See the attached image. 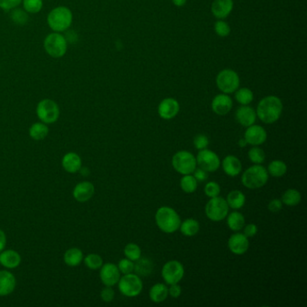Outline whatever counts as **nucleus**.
<instances>
[{"label": "nucleus", "instance_id": "nucleus-1", "mask_svg": "<svg viewBox=\"0 0 307 307\" xmlns=\"http://www.w3.org/2000/svg\"><path fill=\"white\" fill-rule=\"evenodd\" d=\"M283 103L276 96H268L258 102L256 114L258 119L267 125L274 124L280 118Z\"/></svg>", "mask_w": 307, "mask_h": 307}, {"label": "nucleus", "instance_id": "nucleus-2", "mask_svg": "<svg viewBox=\"0 0 307 307\" xmlns=\"http://www.w3.org/2000/svg\"><path fill=\"white\" fill-rule=\"evenodd\" d=\"M155 222L160 231L165 233H174L179 230L181 219L174 209L170 206H161L156 212Z\"/></svg>", "mask_w": 307, "mask_h": 307}, {"label": "nucleus", "instance_id": "nucleus-3", "mask_svg": "<svg viewBox=\"0 0 307 307\" xmlns=\"http://www.w3.org/2000/svg\"><path fill=\"white\" fill-rule=\"evenodd\" d=\"M269 173L262 164H255L243 172L242 182L249 190H258L269 181Z\"/></svg>", "mask_w": 307, "mask_h": 307}, {"label": "nucleus", "instance_id": "nucleus-4", "mask_svg": "<svg viewBox=\"0 0 307 307\" xmlns=\"http://www.w3.org/2000/svg\"><path fill=\"white\" fill-rule=\"evenodd\" d=\"M73 15L70 9L66 7L53 8L47 16V23L50 28L56 33H62L72 26Z\"/></svg>", "mask_w": 307, "mask_h": 307}, {"label": "nucleus", "instance_id": "nucleus-5", "mask_svg": "<svg viewBox=\"0 0 307 307\" xmlns=\"http://www.w3.org/2000/svg\"><path fill=\"white\" fill-rule=\"evenodd\" d=\"M43 47L46 53L53 58H61L64 56L68 49L67 40L61 33H52L44 39Z\"/></svg>", "mask_w": 307, "mask_h": 307}, {"label": "nucleus", "instance_id": "nucleus-6", "mask_svg": "<svg viewBox=\"0 0 307 307\" xmlns=\"http://www.w3.org/2000/svg\"><path fill=\"white\" fill-rule=\"evenodd\" d=\"M172 166L175 171L181 175L193 174L197 169L196 157L187 151H179L172 157Z\"/></svg>", "mask_w": 307, "mask_h": 307}, {"label": "nucleus", "instance_id": "nucleus-7", "mask_svg": "<svg viewBox=\"0 0 307 307\" xmlns=\"http://www.w3.org/2000/svg\"><path fill=\"white\" fill-rule=\"evenodd\" d=\"M117 284L120 293L127 297L139 296L144 288L140 277L133 273L125 274L124 277H120Z\"/></svg>", "mask_w": 307, "mask_h": 307}, {"label": "nucleus", "instance_id": "nucleus-8", "mask_svg": "<svg viewBox=\"0 0 307 307\" xmlns=\"http://www.w3.org/2000/svg\"><path fill=\"white\" fill-rule=\"evenodd\" d=\"M205 216L212 222H220L229 214V205L223 197H212L205 205Z\"/></svg>", "mask_w": 307, "mask_h": 307}, {"label": "nucleus", "instance_id": "nucleus-9", "mask_svg": "<svg viewBox=\"0 0 307 307\" xmlns=\"http://www.w3.org/2000/svg\"><path fill=\"white\" fill-rule=\"evenodd\" d=\"M36 114L41 122L46 125L54 124L60 117V107L52 99H42L36 107Z\"/></svg>", "mask_w": 307, "mask_h": 307}, {"label": "nucleus", "instance_id": "nucleus-10", "mask_svg": "<svg viewBox=\"0 0 307 307\" xmlns=\"http://www.w3.org/2000/svg\"><path fill=\"white\" fill-rule=\"evenodd\" d=\"M216 86L224 94H231L239 88L240 77L232 69H224L216 77Z\"/></svg>", "mask_w": 307, "mask_h": 307}, {"label": "nucleus", "instance_id": "nucleus-11", "mask_svg": "<svg viewBox=\"0 0 307 307\" xmlns=\"http://www.w3.org/2000/svg\"><path fill=\"white\" fill-rule=\"evenodd\" d=\"M185 275V269L181 262L170 261L166 262L161 269V276L166 284H178Z\"/></svg>", "mask_w": 307, "mask_h": 307}, {"label": "nucleus", "instance_id": "nucleus-12", "mask_svg": "<svg viewBox=\"0 0 307 307\" xmlns=\"http://www.w3.org/2000/svg\"><path fill=\"white\" fill-rule=\"evenodd\" d=\"M196 159L197 166L206 172H216L221 166L219 156L207 148L199 151Z\"/></svg>", "mask_w": 307, "mask_h": 307}, {"label": "nucleus", "instance_id": "nucleus-13", "mask_svg": "<svg viewBox=\"0 0 307 307\" xmlns=\"http://www.w3.org/2000/svg\"><path fill=\"white\" fill-rule=\"evenodd\" d=\"M99 271L100 280L106 287H114L117 284L118 281L121 277V272L118 269L117 266L114 263H106L103 264Z\"/></svg>", "mask_w": 307, "mask_h": 307}, {"label": "nucleus", "instance_id": "nucleus-14", "mask_svg": "<svg viewBox=\"0 0 307 307\" xmlns=\"http://www.w3.org/2000/svg\"><path fill=\"white\" fill-rule=\"evenodd\" d=\"M179 109H180L179 103L176 99L167 98L159 103L158 106V114L159 117L162 118L164 120H171L178 115Z\"/></svg>", "mask_w": 307, "mask_h": 307}, {"label": "nucleus", "instance_id": "nucleus-15", "mask_svg": "<svg viewBox=\"0 0 307 307\" xmlns=\"http://www.w3.org/2000/svg\"><path fill=\"white\" fill-rule=\"evenodd\" d=\"M268 138V134L266 130L258 125H252L247 127L245 133H244V139L247 144H250L252 146H259L264 144Z\"/></svg>", "mask_w": 307, "mask_h": 307}, {"label": "nucleus", "instance_id": "nucleus-16", "mask_svg": "<svg viewBox=\"0 0 307 307\" xmlns=\"http://www.w3.org/2000/svg\"><path fill=\"white\" fill-rule=\"evenodd\" d=\"M228 248L233 254H244L250 248L249 238H247L243 233H234L229 238Z\"/></svg>", "mask_w": 307, "mask_h": 307}, {"label": "nucleus", "instance_id": "nucleus-17", "mask_svg": "<svg viewBox=\"0 0 307 307\" xmlns=\"http://www.w3.org/2000/svg\"><path fill=\"white\" fill-rule=\"evenodd\" d=\"M94 194H95V186L89 181L78 183L72 192L75 200L80 203L89 201L94 196Z\"/></svg>", "mask_w": 307, "mask_h": 307}, {"label": "nucleus", "instance_id": "nucleus-18", "mask_svg": "<svg viewBox=\"0 0 307 307\" xmlns=\"http://www.w3.org/2000/svg\"><path fill=\"white\" fill-rule=\"evenodd\" d=\"M233 106L231 98L227 94H219L212 99L211 107L214 113L218 115H225L230 113Z\"/></svg>", "mask_w": 307, "mask_h": 307}, {"label": "nucleus", "instance_id": "nucleus-19", "mask_svg": "<svg viewBox=\"0 0 307 307\" xmlns=\"http://www.w3.org/2000/svg\"><path fill=\"white\" fill-rule=\"evenodd\" d=\"M16 279L14 274L8 270H0V296H7L14 292Z\"/></svg>", "mask_w": 307, "mask_h": 307}, {"label": "nucleus", "instance_id": "nucleus-20", "mask_svg": "<svg viewBox=\"0 0 307 307\" xmlns=\"http://www.w3.org/2000/svg\"><path fill=\"white\" fill-rule=\"evenodd\" d=\"M235 117L240 125L244 127H249L250 125H254L257 119V114L252 107L242 106L236 111Z\"/></svg>", "mask_w": 307, "mask_h": 307}, {"label": "nucleus", "instance_id": "nucleus-21", "mask_svg": "<svg viewBox=\"0 0 307 307\" xmlns=\"http://www.w3.org/2000/svg\"><path fill=\"white\" fill-rule=\"evenodd\" d=\"M233 9L232 0H215L211 7L212 15L218 19H224Z\"/></svg>", "mask_w": 307, "mask_h": 307}, {"label": "nucleus", "instance_id": "nucleus-22", "mask_svg": "<svg viewBox=\"0 0 307 307\" xmlns=\"http://www.w3.org/2000/svg\"><path fill=\"white\" fill-rule=\"evenodd\" d=\"M222 168L229 177H237L243 171V164L236 156L228 155L223 159Z\"/></svg>", "mask_w": 307, "mask_h": 307}, {"label": "nucleus", "instance_id": "nucleus-23", "mask_svg": "<svg viewBox=\"0 0 307 307\" xmlns=\"http://www.w3.org/2000/svg\"><path fill=\"white\" fill-rule=\"evenodd\" d=\"M61 165L65 171L73 174L79 172L82 167V159L76 152H68L63 156Z\"/></svg>", "mask_w": 307, "mask_h": 307}, {"label": "nucleus", "instance_id": "nucleus-24", "mask_svg": "<svg viewBox=\"0 0 307 307\" xmlns=\"http://www.w3.org/2000/svg\"><path fill=\"white\" fill-rule=\"evenodd\" d=\"M22 258L17 251L4 250L0 252V264L8 269H14L21 264Z\"/></svg>", "mask_w": 307, "mask_h": 307}, {"label": "nucleus", "instance_id": "nucleus-25", "mask_svg": "<svg viewBox=\"0 0 307 307\" xmlns=\"http://www.w3.org/2000/svg\"><path fill=\"white\" fill-rule=\"evenodd\" d=\"M149 296L153 303H162L169 296V288L163 283H157L152 286Z\"/></svg>", "mask_w": 307, "mask_h": 307}, {"label": "nucleus", "instance_id": "nucleus-26", "mask_svg": "<svg viewBox=\"0 0 307 307\" xmlns=\"http://www.w3.org/2000/svg\"><path fill=\"white\" fill-rule=\"evenodd\" d=\"M84 256L82 250L79 248H70L66 250L63 256V261L68 267H77L83 261Z\"/></svg>", "mask_w": 307, "mask_h": 307}, {"label": "nucleus", "instance_id": "nucleus-27", "mask_svg": "<svg viewBox=\"0 0 307 307\" xmlns=\"http://www.w3.org/2000/svg\"><path fill=\"white\" fill-rule=\"evenodd\" d=\"M225 200L227 202L229 207L238 210V209L243 208L244 205H245L246 197L242 191L232 190L230 193L228 194Z\"/></svg>", "mask_w": 307, "mask_h": 307}, {"label": "nucleus", "instance_id": "nucleus-28", "mask_svg": "<svg viewBox=\"0 0 307 307\" xmlns=\"http://www.w3.org/2000/svg\"><path fill=\"white\" fill-rule=\"evenodd\" d=\"M179 230L181 231L183 235L186 237H193L197 235L198 231L200 230V224L196 219L188 218L184 222H181Z\"/></svg>", "mask_w": 307, "mask_h": 307}, {"label": "nucleus", "instance_id": "nucleus-29", "mask_svg": "<svg viewBox=\"0 0 307 307\" xmlns=\"http://www.w3.org/2000/svg\"><path fill=\"white\" fill-rule=\"evenodd\" d=\"M49 134V128L44 123H34L31 125L29 135L34 140H42Z\"/></svg>", "mask_w": 307, "mask_h": 307}, {"label": "nucleus", "instance_id": "nucleus-30", "mask_svg": "<svg viewBox=\"0 0 307 307\" xmlns=\"http://www.w3.org/2000/svg\"><path fill=\"white\" fill-rule=\"evenodd\" d=\"M153 270V262L148 258L140 257L134 264V271L139 277H147Z\"/></svg>", "mask_w": 307, "mask_h": 307}, {"label": "nucleus", "instance_id": "nucleus-31", "mask_svg": "<svg viewBox=\"0 0 307 307\" xmlns=\"http://www.w3.org/2000/svg\"><path fill=\"white\" fill-rule=\"evenodd\" d=\"M226 217H227L228 227L230 228L231 231H239L244 227L245 218L243 216V214L235 211V212H231Z\"/></svg>", "mask_w": 307, "mask_h": 307}, {"label": "nucleus", "instance_id": "nucleus-32", "mask_svg": "<svg viewBox=\"0 0 307 307\" xmlns=\"http://www.w3.org/2000/svg\"><path fill=\"white\" fill-rule=\"evenodd\" d=\"M268 173L274 178H281L286 175L288 171V166L283 160L276 159L271 161L268 167Z\"/></svg>", "mask_w": 307, "mask_h": 307}, {"label": "nucleus", "instance_id": "nucleus-33", "mask_svg": "<svg viewBox=\"0 0 307 307\" xmlns=\"http://www.w3.org/2000/svg\"><path fill=\"white\" fill-rule=\"evenodd\" d=\"M301 199H302V196L298 190L289 188L287 191H285L281 198V201L288 206H296L300 204Z\"/></svg>", "mask_w": 307, "mask_h": 307}, {"label": "nucleus", "instance_id": "nucleus-34", "mask_svg": "<svg viewBox=\"0 0 307 307\" xmlns=\"http://www.w3.org/2000/svg\"><path fill=\"white\" fill-rule=\"evenodd\" d=\"M198 181L195 178L193 175H183L180 179V187L183 192L186 194L195 193L197 190Z\"/></svg>", "mask_w": 307, "mask_h": 307}, {"label": "nucleus", "instance_id": "nucleus-35", "mask_svg": "<svg viewBox=\"0 0 307 307\" xmlns=\"http://www.w3.org/2000/svg\"><path fill=\"white\" fill-rule=\"evenodd\" d=\"M254 95L253 92L250 88L242 87L238 88L235 91V99L237 102L241 104L242 106H248L253 101Z\"/></svg>", "mask_w": 307, "mask_h": 307}, {"label": "nucleus", "instance_id": "nucleus-36", "mask_svg": "<svg viewBox=\"0 0 307 307\" xmlns=\"http://www.w3.org/2000/svg\"><path fill=\"white\" fill-rule=\"evenodd\" d=\"M85 266L92 270H97L102 267L104 264L103 258L100 255L96 254V253H91L88 254L83 258Z\"/></svg>", "mask_w": 307, "mask_h": 307}, {"label": "nucleus", "instance_id": "nucleus-37", "mask_svg": "<svg viewBox=\"0 0 307 307\" xmlns=\"http://www.w3.org/2000/svg\"><path fill=\"white\" fill-rule=\"evenodd\" d=\"M125 256L133 262H136L141 257V250L140 246L135 243H128L124 250Z\"/></svg>", "mask_w": 307, "mask_h": 307}, {"label": "nucleus", "instance_id": "nucleus-38", "mask_svg": "<svg viewBox=\"0 0 307 307\" xmlns=\"http://www.w3.org/2000/svg\"><path fill=\"white\" fill-rule=\"evenodd\" d=\"M248 157L252 163L262 164L265 160L266 154L262 148L253 146L248 152Z\"/></svg>", "mask_w": 307, "mask_h": 307}, {"label": "nucleus", "instance_id": "nucleus-39", "mask_svg": "<svg viewBox=\"0 0 307 307\" xmlns=\"http://www.w3.org/2000/svg\"><path fill=\"white\" fill-rule=\"evenodd\" d=\"M23 8L30 14H36L42 10V0H23Z\"/></svg>", "mask_w": 307, "mask_h": 307}, {"label": "nucleus", "instance_id": "nucleus-40", "mask_svg": "<svg viewBox=\"0 0 307 307\" xmlns=\"http://www.w3.org/2000/svg\"><path fill=\"white\" fill-rule=\"evenodd\" d=\"M204 191H205V196L210 198L218 197L221 193V186L216 181H210V182L206 183Z\"/></svg>", "mask_w": 307, "mask_h": 307}, {"label": "nucleus", "instance_id": "nucleus-41", "mask_svg": "<svg viewBox=\"0 0 307 307\" xmlns=\"http://www.w3.org/2000/svg\"><path fill=\"white\" fill-rule=\"evenodd\" d=\"M216 34L220 37H226L231 33V28L226 22L219 19L215 23Z\"/></svg>", "mask_w": 307, "mask_h": 307}, {"label": "nucleus", "instance_id": "nucleus-42", "mask_svg": "<svg viewBox=\"0 0 307 307\" xmlns=\"http://www.w3.org/2000/svg\"><path fill=\"white\" fill-rule=\"evenodd\" d=\"M118 269L120 270L121 273L124 274H129L133 273L134 271V263L133 261H131L129 258H125L121 259L120 262H118Z\"/></svg>", "mask_w": 307, "mask_h": 307}, {"label": "nucleus", "instance_id": "nucleus-43", "mask_svg": "<svg viewBox=\"0 0 307 307\" xmlns=\"http://www.w3.org/2000/svg\"><path fill=\"white\" fill-rule=\"evenodd\" d=\"M193 143L195 148L198 150V151H201V150H204V149H206L208 147V137L205 135V134H198V135L194 138Z\"/></svg>", "mask_w": 307, "mask_h": 307}, {"label": "nucleus", "instance_id": "nucleus-44", "mask_svg": "<svg viewBox=\"0 0 307 307\" xmlns=\"http://www.w3.org/2000/svg\"><path fill=\"white\" fill-rule=\"evenodd\" d=\"M11 17L15 23H19V25H25L28 20L27 14L22 11L21 9H15L12 12Z\"/></svg>", "mask_w": 307, "mask_h": 307}, {"label": "nucleus", "instance_id": "nucleus-45", "mask_svg": "<svg viewBox=\"0 0 307 307\" xmlns=\"http://www.w3.org/2000/svg\"><path fill=\"white\" fill-rule=\"evenodd\" d=\"M100 297L105 303H111L114 298V291L112 287H106L103 288L100 293Z\"/></svg>", "mask_w": 307, "mask_h": 307}, {"label": "nucleus", "instance_id": "nucleus-46", "mask_svg": "<svg viewBox=\"0 0 307 307\" xmlns=\"http://www.w3.org/2000/svg\"><path fill=\"white\" fill-rule=\"evenodd\" d=\"M23 0H0V8L3 10H10L17 8Z\"/></svg>", "mask_w": 307, "mask_h": 307}, {"label": "nucleus", "instance_id": "nucleus-47", "mask_svg": "<svg viewBox=\"0 0 307 307\" xmlns=\"http://www.w3.org/2000/svg\"><path fill=\"white\" fill-rule=\"evenodd\" d=\"M243 230V234L246 236L247 238H251L256 235L258 232V226L254 224H247Z\"/></svg>", "mask_w": 307, "mask_h": 307}, {"label": "nucleus", "instance_id": "nucleus-48", "mask_svg": "<svg viewBox=\"0 0 307 307\" xmlns=\"http://www.w3.org/2000/svg\"><path fill=\"white\" fill-rule=\"evenodd\" d=\"M283 207V203L279 199L275 198L273 200L269 202V205H268V209L271 212H277L280 211L281 209Z\"/></svg>", "mask_w": 307, "mask_h": 307}, {"label": "nucleus", "instance_id": "nucleus-49", "mask_svg": "<svg viewBox=\"0 0 307 307\" xmlns=\"http://www.w3.org/2000/svg\"><path fill=\"white\" fill-rule=\"evenodd\" d=\"M193 174L194 177L198 182H203V181H205L208 178V172L202 170L200 168H198V169L197 168L194 171Z\"/></svg>", "mask_w": 307, "mask_h": 307}, {"label": "nucleus", "instance_id": "nucleus-50", "mask_svg": "<svg viewBox=\"0 0 307 307\" xmlns=\"http://www.w3.org/2000/svg\"><path fill=\"white\" fill-rule=\"evenodd\" d=\"M171 287L169 288V296H171L173 298H178L182 293L181 287L178 286V284L170 285Z\"/></svg>", "mask_w": 307, "mask_h": 307}, {"label": "nucleus", "instance_id": "nucleus-51", "mask_svg": "<svg viewBox=\"0 0 307 307\" xmlns=\"http://www.w3.org/2000/svg\"><path fill=\"white\" fill-rule=\"evenodd\" d=\"M7 246V236L4 231L0 229V252L5 250Z\"/></svg>", "mask_w": 307, "mask_h": 307}, {"label": "nucleus", "instance_id": "nucleus-52", "mask_svg": "<svg viewBox=\"0 0 307 307\" xmlns=\"http://www.w3.org/2000/svg\"><path fill=\"white\" fill-rule=\"evenodd\" d=\"M172 2H173V4L176 7L181 8L183 6H185V4L186 3V0H172Z\"/></svg>", "mask_w": 307, "mask_h": 307}, {"label": "nucleus", "instance_id": "nucleus-53", "mask_svg": "<svg viewBox=\"0 0 307 307\" xmlns=\"http://www.w3.org/2000/svg\"><path fill=\"white\" fill-rule=\"evenodd\" d=\"M247 141L245 140V139L243 138V139H240L239 140V146L241 148H243V147H246L247 146Z\"/></svg>", "mask_w": 307, "mask_h": 307}, {"label": "nucleus", "instance_id": "nucleus-54", "mask_svg": "<svg viewBox=\"0 0 307 307\" xmlns=\"http://www.w3.org/2000/svg\"><path fill=\"white\" fill-rule=\"evenodd\" d=\"M0 68H1V67H0Z\"/></svg>", "mask_w": 307, "mask_h": 307}]
</instances>
